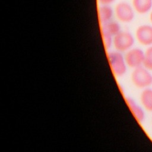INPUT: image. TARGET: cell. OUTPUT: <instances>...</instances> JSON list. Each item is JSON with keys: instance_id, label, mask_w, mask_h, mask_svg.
<instances>
[{"instance_id": "6da1fadb", "label": "cell", "mask_w": 152, "mask_h": 152, "mask_svg": "<svg viewBox=\"0 0 152 152\" xmlns=\"http://www.w3.org/2000/svg\"><path fill=\"white\" fill-rule=\"evenodd\" d=\"M107 59L115 76L122 77L126 73L128 66L122 52L116 50L107 53Z\"/></svg>"}, {"instance_id": "7a4b0ae2", "label": "cell", "mask_w": 152, "mask_h": 152, "mask_svg": "<svg viewBox=\"0 0 152 152\" xmlns=\"http://www.w3.org/2000/svg\"><path fill=\"white\" fill-rule=\"evenodd\" d=\"M133 84L140 88H145L152 85V74L144 66L133 69L131 75Z\"/></svg>"}, {"instance_id": "3957f363", "label": "cell", "mask_w": 152, "mask_h": 152, "mask_svg": "<svg viewBox=\"0 0 152 152\" xmlns=\"http://www.w3.org/2000/svg\"><path fill=\"white\" fill-rule=\"evenodd\" d=\"M134 44V38L128 31H120L113 37L112 45L115 50L124 52L132 48Z\"/></svg>"}, {"instance_id": "277c9868", "label": "cell", "mask_w": 152, "mask_h": 152, "mask_svg": "<svg viewBox=\"0 0 152 152\" xmlns=\"http://www.w3.org/2000/svg\"><path fill=\"white\" fill-rule=\"evenodd\" d=\"M127 66L134 69L143 66L144 61V52L137 48H131L126 52L124 55Z\"/></svg>"}, {"instance_id": "5b68a950", "label": "cell", "mask_w": 152, "mask_h": 152, "mask_svg": "<svg viewBox=\"0 0 152 152\" xmlns=\"http://www.w3.org/2000/svg\"><path fill=\"white\" fill-rule=\"evenodd\" d=\"M116 18L121 22L129 23L134 17V12L131 6L125 2L118 3L115 8Z\"/></svg>"}, {"instance_id": "8992f818", "label": "cell", "mask_w": 152, "mask_h": 152, "mask_svg": "<svg viewBox=\"0 0 152 152\" xmlns=\"http://www.w3.org/2000/svg\"><path fill=\"white\" fill-rule=\"evenodd\" d=\"M135 37L138 42L144 46L152 45V26L150 25H141L135 31Z\"/></svg>"}, {"instance_id": "52a82bcc", "label": "cell", "mask_w": 152, "mask_h": 152, "mask_svg": "<svg viewBox=\"0 0 152 152\" xmlns=\"http://www.w3.org/2000/svg\"><path fill=\"white\" fill-rule=\"evenodd\" d=\"M126 102L137 121L140 123L144 121L145 117L144 107H142L138 105L134 100V99L131 97H126Z\"/></svg>"}, {"instance_id": "ba28073f", "label": "cell", "mask_w": 152, "mask_h": 152, "mask_svg": "<svg viewBox=\"0 0 152 152\" xmlns=\"http://www.w3.org/2000/svg\"><path fill=\"white\" fill-rule=\"evenodd\" d=\"M140 102L144 109L152 112V89L148 87L144 88L140 94Z\"/></svg>"}, {"instance_id": "9c48e42d", "label": "cell", "mask_w": 152, "mask_h": 152, "mask_svg": "<svg viewBox=\"0 0 152 152\" xmlns=\"http://www.w3.org/2000/svg\"><path fill=\"white\" fill-rule=\"evenodd\" d=\"M132 5L139 14H145L151 8L152 0H132Z\"/></svg>"}, {"instance_id": "30bf717a", "label": "cell", "mask_w": 152, "mask_h": 152, "mask_svg": "<svg viewBox=\"0 0 152 152\" xmlns=\"http://www.w3.org/2000/svg\"><path fill=\"white\" fill-rule=\"evenodd\" d=\"M121 31L119 24L114 21H109L103 23L102 27V33H104L113 37Z\"/></svg>"}, {"instance_id": "8fae6325", "label": "cell", "mask_w": 152, "mask_h": 152, "mask_svg": "<svg viewBox=\"0 0 152 152\" xmlns=\"http://www.w3.org/2000/svg\"><path fill=\"white\" fill-rule=\"evenodd\" d=\"M113 10L108 5H102L99 10V18L103 24L110 21L113 16Z\"/></svg>"}, {"instance_id": "7c38bea8", "label": "cell", "mask_w": 152, "mask_h": 152, "mask_svg": "<svg viewBox=\"0 0 152 152\" xmlns=\"http://www.w3.org/2000/svg\"><path fill=\"white\" fill-rule=\"evenodd\" d=\"M143 66L149 70H152V45L150 46L144 52Z\"/></svg>"}, {"instance_id": "4fadbf2b", "label": "cell", "mask_w": 152, "mask_h": 152, "mask_svg": "<svg viewBox=\"0 0 152 152\" xmlns=\"http://www.w3.org/2000/svg\"><path fill=\"white\" fill-rule=\"evenodd\" d=\"M102 38L104 48L106 49H109L113 43V37L107 34L102 33Z\"/></svg>"}, {"instance_id": "5bb4252c", "label": "cell", "mask_w": 152, "mask_h": 152, "mask_svg": "<svg viewBox=\"0 0 152 152\" xmlns=\"http://www.w3.org/2000/svg\"><path fill=\"white\" fill-rule=\"evenodd\" d=\"M99 1L103 5H109V4L113 2L115 0H99Z\"/></svg>"}, {"instance_id": "9a60e30c", "label": "cell", "mask_w": 152, "mask_h": 152, "mask_svg": "<svg viewBox=\"0 0 152 152\" xmlns=\"http://www.w3.org/2000/svg\"><path fill=\"white\" fill-rule=\"evenodd\" d=\"M150 21H151V23H152V11L151 12L150 15Z\"/></svg>"}]
</instances>
